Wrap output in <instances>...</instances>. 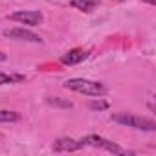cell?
<instances>
[{
  "label": "cell",
  "instance_id": "cell-10",
  "mask_svg": "<svg viewBox=\"0 0 156 156\" xmlns=\"http://www.w3.org/2000/svg\"><path fill=\"white\" fill-rule=\"evenodd\" d=\"M88 108H92V110H105V108H108V103L107 101H90Z\"/></svg>",
  "mask_w": 156,
  "mask_h": 156
},
{
  "label": "cell",
  "instance_id": "cell-9",
  "mask_svg": "<svg viewBox=\"0 0 156 156\" xmlns=\"http://www.w3.org/2000/svg\"><path fill=\"white\" fill-rule=\"evenodd\" d=\"M19 114L13 110H0V121L2 123H11V121H19Z\"/></svg>",
  "mask_w": 156,
  "mask_h": 156
},
{
  "label": "cell",
  "instance_id": "cell-13",
  "mask_svg": "<svg viewBox=\"0 0 156 156\" xmlns=\"http://www.w3.org/2000/svg\"><path fill=\"white\" fill-rule=\"evenodd\" d=\"M0 61H6V55L4 53H0Z\"/></svg>",
  "mask_w": 156,
  "mask_h": 156
},
{
  "label": "cell",
  "instance_id": "cell-1",
  "mask_svg": "<svg viewBox=\"0 0 156 156\" xmlns=\"http://www.w3.org/2000/svg\"><path fill=\"white\" fill-rule=\"evenodd\" d=\"M64 87L73 90V92H79V94H85V96H94V98H99V96L107 94V87L103 83L90 81V79H68L64 83Z\"/></svg>",
  "mask_w": 156,
  "mask_h": 156
},
{
  "label": "cell",
  "instance_id": "cell-11",
  "mask_svg": "<svg viewBox=\"0 0 156 156\" xmlns=\"http://www.w3.org/2000/svg\"><path fill=\"white\" fill-rule=\"evenodd\" d=\"M48 103L57 105V107H64V108H72V103H70V101H61V99H57V98H48Z\"/></svg>",
  "mask_w": 156,
  "mask_h": 156
},
{
  "label": "cell",
  "instance_id": "cell-5",
  "mask_svg": "<svg viewBox=\"0 0 156 156\" xmlns=\"http://www.w3.org/2000/svg\"><path fill=\"white\" fill-rule=\"evenodd\" d=\"M4 37L15 39V41H26V42H41V37H39V35H35L33 31L24 30V28H11V30H6V31H4Z\"/></svg>",
  "mask_w": 156,
  "mask_h": 156
},
{
  "label": "cell",
  "instance_id": "cell-14",
  "mask_svg": "<svg viewBox=\"0 0 156 156\" xmlns=\"http://www.w3.org/2000/svg\"><path fill=\"white\" fill-rule=\"evenodd\" d=\"M118 2H125V0H118Z\"/></svg>",
  "mask_w": 156,
  "mask_h": 156
},
{
  "label": "cell",
  "instance_id": "cell-3",
  "mask_svg": "<svg viewBox=\"0 0 156 156\" xmlns=\"http://www.w3.org/2000/svg\"><path fill=\"white\" fill-rule=\"evenodd\" d=\"M81 145L99 147V149H107V151H110V152H118V154H123V152H125V151H123L121 147H118L116 143H112V141H108V140H105V138H101V136H96V134L85 136V138L81 140Z\"/></svg>",
  "mask_w": 156,
  "mask_h": 156
},
{
  "label": "cell",
  "instance_id": "cell-12",
  "mask_svg": "<svg viewBox=\"0 0 156 156\" xmlns=\"http://www.w3.org/2000/svg\"><path fill=\"white\" fill-rule=\"evenodd\" d=\"M9 83H13V77L4 73V72H0V85H9Z\"/></svg>",
  "mask_w": 156,
  "mask_h": 156
},
{
  "label": "cell",
  "instance_id": "cell-8",
  "mask_svg": "<svg viewBox=\"0 0 156 156\" xmlns=\"http://www.w3.org/2000/svg\"><path fill=\"white\" fill-rule=\"evenodd\" d=\"M70 4H72L75 9H79V11L90 13V11H94V9L101 4V0H72Z\"/></svg>",
  "mask_w": 156,
  "mask_h": 156
},
{
  "label": "cell",
  "instance_id": "cell-7",
  "mask_svg": "<svg viewBox=\"0 0 156 156\" xmlns=\"http://www.w3.org/2000/svg\"><path fill=\"white\" fill-rule=\"evenodd\" d=\"M81 141H75L72 138H59L55 143H53V151L55 152H72V151H77L81 149Z\"/></svg>",
  "mask_w": 156,
  "mask_h": 156
},
{
  "label": "cell",
  "instance_id": "cell-6",
  "mask_svg": "<svg viewBox=\"0 0 156 156\" xmlns=\"http://www.w3.org/2000/svg\"><path fill=\"white\" fill-rule=\"evenodd\" d=\"M87 57H88V51H87V50H83V48H73V50H70L68 53H64V55L61 57V62L72 66V64H77V62L85 61Z\"/></svg>",
  "mask_w": 156,
  "mask_h": 156
},
{
  "label": "cell",
  "instance_id": "cell-4",
  "mask_svg": "<svg viewBox=\"0 0 156 156\" xmlns=\"http://www.w3.org/2000/svg\"><path fill=\"white\" fill-rule=\"evenodd\" d=\"M9 19L20 24H28V26H39L44 20L41 11H17V13H11Z\"/></svg>",
  "mask_w": 156,
  "mask_h": 156
},
{
  "label": "cell",
  "instance_id": "cell-2",
  "mask_svg": "<svg viewBox=\"0 0 156 156\" xmlns=\"http://www.w3.org/2000/svg\"><path fill=\"white\" fill-rule=\"evenodd\" d=\"M112 119L116 123H121V125H127V127H132V129H140V130H154L156 129V123L149 118H141V116H132V114H116L112 116Z\"/></svg>",
  "mask_w": 156,
  "mask_h": 156
}]
</instances>
